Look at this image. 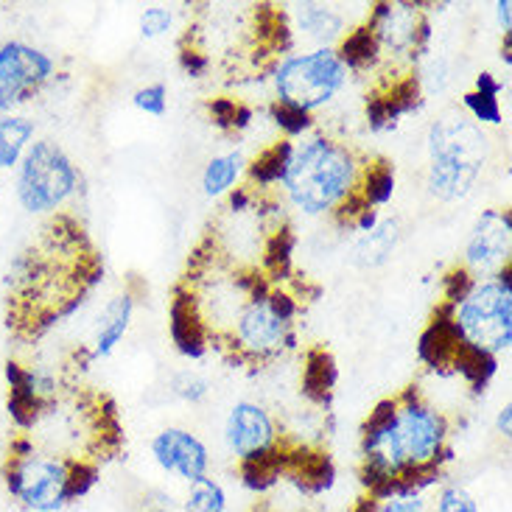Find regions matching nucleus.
Returning a JSON list of instances; mask_svg holds the SVG:
<instances>
[{"label": "nucleus", "mask_w": 512, "mask_h": 512, "mask_svg": "<svg viewBox=\"0 0 512 512\" xmlns=\"http://www.w3.org/2000/svg\"><path fill=\"white\" fill-rule=\"evenodd\" d=\"M454 426L417 387L384 398L359 431V482L367 496L389 490H434L454 459Z\"/></svg>", "instance_id": "obj_1"}, {"label": "nucleus", "mask_w": 512, "mask_h": 512, "mask_svg": "<svg viewBox=\"0 0 512 512\" xmlns=\"http://www.w3.org/2000/svg\"><path fill=\"white\" fill-rule=\"evenodd\" d=\"M101 272L104 263L82 224L54 213L9 269V331L17 339H40L84 303Z\"/></svg>", "instance_id": "obj_2"}, {"label": "nucleus", "mask_w": 512, "mask_h": 512, "mask_svg": "<svg viewBox=\"0 0 512 512\" xmlns=\"http://www.w3.org/2000/svg\"><path fill=\"white\" fill-rule=\"evenodd\" d=\"M101 479V465L59 457L14 431L3 445L0 482L28 512H59L84 499Z\"/></svg>", "instance_id": "obj_3"}, {"label": "nucleus", "mask_w": 512, "mask_h": 512, "mask_svg": "<svg viewBox=\"0 0 512 512\" xmlns=\"http://www.w3.org/2000/svg\"><path fill=\"white\" fill-rule=\"evenodd\" d=\"M367 154L331 135L294 140L286 177L280 182L283 202L305 216H333L359 191Z\"/></svg>", "instance_id": "obj_4"}, {"label": "nucleus", "mask_w": 512, "mask_h": 512, "mask_svg": "<svg viewBox=\"0 0 512 512\" xmlns=\"http://www.w3.org/2000/svg\"><path fill=\"white\" fill-rule=\"evenodd\" d=\"M490 160V138L462 110L443 112L429 129L426 188L440 202H459L471 194Z\"/></svg>", "instance_id": "obj_5"}, {"label": "nucleus", "mask_w": 512, "mask_h": 512, "mask_svg": "<svg viewBox=\"0 0 512 512\" xmlns=\"http://www.w3.org/2000/svg\"><path fill=\"white\" fill-rule=\"evenodd\" d=\"M512 266L479 280L473 291L454 305V328L468 347L499 359L512 345Z\"/></svg>", "instance_id": "obj_6"}, {"label": "nucleus", "mask_w": 512, "mask_h": 512, "mask_svg": "<svg viewBox=\"0 0 512 512\" xmlns=\"http://www.w3.org/2000/svg\"><path fill=\"white\" fill-rule=\"evenodd\" d=\"M14 188H17V202L26 213L54 216L68 205L70 196L76 194L79 171L59 143L48 138L34 140L17 166Z\"/></svg>", "instance_id": "obj_7"}, {"label": "nucleus", "mask_w": 512, "mask_h": 512, "mask_svg": "<svg viewBox=\"0 0 512 512\" xmlns=\"http://www.w3.org/2000/svg\"><path fill=\"white\" fill-rule=\"evenodd\" d=\"M350 73L342 65L336 48H314L305 54H291L275 65L277 101L317 118L333 98L347 87Z\"/></svg>", "instance_id": "obj_8"}, {"label": "nucleus", "mask_w": 512, "mask_h": 512, "mask_svg": "<svg viewBox=\"0 0 512 512\" xmlns=\"http://www.w3.org/2000/svg\"><path fill=\"white\" fill-rule=\"evenodd\" d=\"M269 289L266 286L258 294H252L244 303L241 314L233 322L230 333L224 336L213 350L222 353V359L230 364H247V367H263L269 361L280 359L289 347L297 345L294 325L283 322L269 305Z\"/></svg>", "instance_id": "obj_9"}, {"label": "nucleus", "mask_w": 512, "mask_h": 512, "mask_svg": "<svg viewBox=\"0 0 512 512\" xmlns=\"http://www.w3.org/2000/svg\"><path fill=\"white\" fill-rule=\"evenodd\" d=\"M56 62L23 40L0 42V115H12L54 79Z\"/></svg>", "instance_id": "obj_10"}, {"label": "nucleus", "mask_w": 512, "mask_h": 512, "mask_svg": "<svg viewBox=\"0 0 512 512\" xmlns=\"http://www.w3.org/2000/svg\"><path fill=\"white\" fill-rule=\"evenodd\" d=\"M283 440L277 420L261 403L238 401L224 420V445L238 465H250L269 457Z\"/></svg>", "instance_id": "obj_11"}, {"label": "nucleus", "mask_w": 512, "mask_h": 512, "mask_svg": "<svg viewBox=\"0 0 512 512\" xmlns=\"http://www.w3.org/2000/svg\"><path fill=\"white\" fill-rule=\"evenodd\" d=\"M510 238L512 219L507 208L485 210L476 224H473L468 247H465V261L462 266L471 272L476 280L499 275L504 266H510Z\"/></svg>", "instance_id": "obj_12"}, {"label": "nucleus", "mask_w": 512, "mask_h": 512, "mask_svg": "<svg viewBox=\"0 0 512 512\" xmlns=\"http://www.w3.org/2000/svg\"><path fill=\"white\" fill-rule=\"evenodd\" d=\"M152 457L160 465V471L168 476H177L182 482H196L208 476L210 451L196 434L177 426H168L160 434H154Z\"/></svg>", "instance_id": "obj_13"}, {"label": "nucleus", "mask_w": 512, "mask_h": 512, "mask_svg": "<svg viewBox=\"0 0 512 512\" xmlns=\"http://www.w3.org/2000/svg\"><path fill=\"white\" fill-rule=\"evenodd\" d=\"M168 331H171V342L180 350L185 359H205L210 353V336L205 322L196 311L191 291L182 283L174 286V297H171V308H168Z\"/></svg>", "instance_id": "obj_14"}, {"label": "nucleus", "mask_w": 512, "mask_h": 512, "mask_svg": "<svg viewBox=\"0 0 512 512\" xmlns=\"http://www.w3.org/2000/svg\"><path fill=\"white\" fill-rule=\"evenodd\" d=\"M451 314H454L451 305L437 303L429 325L423 328L420 339H417V356L434 373H451L454 356H457L459 345H462Z\"/></svg>", "instance_id": "obj_15"}, {"label": "nucleus", "mask_w": 512, "mask_h": 512, "mask_svg": "<svg viewBox=\"0 0 512 512\" xmlns=\"http://www.w3.org/2000/svg\"><path fill=\"white\" fill-rule=\"evenodd\" d=\"M291 152H294V140L280 138L275 143H269L247 166L241 185H247V188L258 191V194H275L283 177H286Z\"/></svg>", "instance_id": "obj_16"}, {"label": "nucleus", "mask_w": 512, "mask_h": 512, "mask_svg": "<svg viewBox=\"0 0 512 512\" xmlns=\"http://www.w3.org/2000/svg\"><path fill=\"white\" fill-rule=\"evenodd\" d=\"M135 314V294H115L107 308L101 311L96 325V339H93V359H107L118 342L124 339L129 331V322Z\"/></svg>", "instance_id": "obj_17"}, {"label": "nucleus", "mask_w": 512, "mask_h": 512, "mask_svg": "<svg viewBox=\"0 0 512 512\" xmlns=\"http://www.w3.org/2000/svg\"><path fill=\"white\" fill-rule=\"evenodd\" d=\"M339 381L336 361L325 347H311L305 353L303 367V398L317 409H328L333 401V389Z\"/></svg>", "instance_id": "obj_18"}, {"label": "nucleus", "mask_w": 512, "mask_h": 512, "mask_svg": "<svg viewBox=\"0 0 512 512\" xmlns=\"http://www.w3.org/2000/svg\"><path fill=\"white\" fill-rule=\"evenodd\" d=\"M291 31H303L308 40L317 42V48H333V42L345 37V17L333 6L303 3L297 6V26H291Z\"/></svg>", "instance_id": "obj_19"}, {"label": "nucleus", "mask_w": 512, "mask_h": 512, "mask_svg": "<svg viewBox=\"0 0 512 512\" xmlns=\"http://www.w3.org/2000/svg\"><path fill=\"white\" fill-rule=\"evenodd\" d=\"M401 238V224L398 219H378L373 230L361 233L356 247H353V263L361 269H375L381 263H387V258L398 247Z\"/></svg>", "instance_id": "obj_20"}, {"label": "nucleus", "mask_w": 512, "mask_h": 512, "mask_svg": "<svg viewBox=\"0 0 512 512\" xmlns=\"http://www.w3.org/2000/svg\"><path fill=\"white\" fill-rule=\"evenodd\" d=\"M34 140V121L26 115H0V174L20 166Z\"/></svg>", "instance_id": "obj_21"}, {"label": "nucleus", "mask_w": 512, "mask_h": 512, "mask_svg": "<svg viewBox=\"0 0 512 512\" xmlns=\"http://www.w3.org/2000/svg\"><path fill=\"white\" fill-rule=\"evenodd\" d=\"M356 196L364 202V208L370 210H381L395 196V166L387 157H370L367 160Z\"/></svg>", "instance_id": "obj_22"}, {"label": "nucleus", "mask_w": 512, "mask_h": 512, "mask_svg": "<svg viewBox=\"0 0 512 512\" xmlns=\"http://www.w3.org/2000/svg\"><path fill=\"white\" fill-rule=\"evenodd\" d=\"M496 370H499V359L496 356H487V353L476 350V347H468L465 342L459 345L454 364H451V373L459 375L476 395L485 392L487 384L493 381Z\"/></svg>", "instance_id": "obj_23"}, {"label": "nucleus", "mask_w": 512, "mask_h": 512, "mask_svg": "<svg viewBox=\"0 0 512 512\" xmlns=\"http://www.w3.org/2000/svg\"><path fill=\"white\" fill-rule=\"evenodd\" d=\"M244 171H247V163H244L241 154H219V157H213L208 163V168H205V174H202V188H205V194H208L210 199L233 194L238 188V182H241V177H244Z\"/></svg>", "instance_id": "obj_24"}, {"label": "nucleus", "mask_w": 512, "mask_h": 512, "mask_svg": "<svg viewBox=\"0 0 512 512\" xmlns=\"http://www.w3.org/2000/svg\"><path fill=\"white\" fill-rule=\"evenodd\" d=\"M258 499L261 501H255L250 512H328L322 507L319 496H308L291 485L272 487Z\"/></svg>", "instance_id": "obj_25"}, {"label": "nucleus", "mask_w": 512, "mask_h": 512, "mask_svg": "<svg viewBox=\"0 0 512 512\" xmlns=\"http://www.w3.org/2000/svg\"><path fill=\"white\" fill-rule=\"evenodd\" d=\"M182 512H227V490L216 479L202 476L188 485Z\"/></svg>", "instance_id": "obj_26"}, {"label": "nucleus", "mask_w": 512, "mask_h": 512, "mask_svg": "<svg viewBox=\"0 0 512 512\" xmlns=\"http://www.w3.org/2000/svg\"><path fill=\"white\" fill-rule=\"evenodd\" d=\"M269 118L275 121V126L283 132V138L286 140L305 138V135H311L314 126H317V118H314V115L297 110V107H291V104H283V101H277V98L269 104Z\"/></svg>", "instance_id": "obj_27"}, {"label": "nucleus", "mask_w": 512, "mask_h": 512, "mask_svg": "<svg viewBox=\"0 0 512 512\" xmlns=\"http://www.w3.org/2000/svg\"><path fill=\"white\" fill-rule=\"evenodd\" d=\"M210 121L219 126L222 132H241L247 129L252 121V107H247L244 101L238 98H213L208 104Z\"/></svg>", "instance_id": "obj_28"}, {"label": "nucleus", "mask_w": 512, "mask_h": 512, "mask_svg": "<svg viewBox=\"0 0 512 512\" xmlns=\"http://www.w3.org/2000/svg\"><path fill=\"white\" fill-rule=\"evenodd\" d=\"M462 112L471 118L473 124L482 126V129H485V126L501 124L499 96H493V93H479V90L465 93V98H462Z\"/></svg>", "instance_id": "obj_29"}, {"label": "nucleus", "mask_w": 512, "mask_h": 512, "mask_svg": "<svg viewBox=\"0 0 512 512\" xmlns=\"http://www.w3.org/2000/svg\"><path fill=\"white\" fill-rule=\"evenodd\" d=\"M476 283H479V280H476V277H473L462 263L451 266V269L443 275V280H440V291H443V300H440V303L454 308V305H459L465 297H468V294H471Z\"/></svg>", "instance_id": "obj_30"}, {"label": "nucleus", "mask_w": 512, "mask_h": 512, "mask_svg": "<svg viewBox=\"0 0 512 512\" xmlns=\"http://www.w3.org/2000/svg\"><path fill=\"white\" fill-rule=\"evenodd\" d=\"M171 392L188 403H202L208 398L210 384L205 375L194 373V370H182L171 378Z\"/></svg>", "instance_id": "obj_31"}, {"label": "nucleus", "mask_w": 512, "mask_h": 512, "mask_svg": "<svg viewBox=\"0 0 512 512\" xmlns=\"http://www.w3.org/2000/svg\"><path fill=\"white\" fill-rule=\"evenodd\" d=\"M132 104H135L140 112H146V115L163 118L168 110L166 84L157 82V84H146V87H140L138 93H135V98H132Z\"/></svg>", "instance_id": "obj_32"}, {"label": "nucleus", "mask_w": 512, "mask_h": 512, "mask_svg": "<svg viewBox=\"0 0 512 512\" xmlns=\"http://www.w3.org/2000/svg\"><path fill=\"white\" fill-rule=\"evenodd\" d=\"M437 512H479V504L473 499L471 493L465 487L459 485H448L440 490L437 496Z\"/></svg>", "instance_id": "obj_33"}, {"label": "nucleus", "mask_w": 512, "mask_h": 512, "mask_svg": "<svg viewBox=\"0 0 512 512\" xmlns=\"http://www.w3.org/2000/svg\"><path fill=\"white\" fill-rule=\"evenodd\" d=\"M171 23H174V17H171L166 6H149L146 12L140 14V34L146 40H157V37L171 31Z\"/></svg>", "instance_id": "obj_34"}, {"label": "nucleus", "mask_w": 512, "mask_h": 512, "mask_svg": "<svg viewBox=\"0 0 512 512\" xmlns=\"http://www.w3.org/2000/svg\"><path fill=\"white\" fill-rule=\"evenodd\" d=\"M473 90H479V93H493V96H501V90H504V84L493 76V73H479L476 76V87Z\"/></svg>", "instance_id": "obj_35"}, {"label": "nucleus", "mask_w": 512, "mask_h": 512, "mask_svg": "<svg viewBox=\"0 0 512 512\" xmlns=\"http://www.w3.org/2000/svg\"><path fill=\"white\" fill-rule=\"evenodd\" d=\"M510 9H512V3L510 0H499L496 3V17H499V26L504 34H510Z\"/></svg>", "instance_id": "obj_36"}, {"label": "nucleus", "mask_w": 512, "mask_h": 512, "mask_svg": "<svg viewBox=\"0 0 512 512\" xmlns=\"http://www.w3.org/2000/svg\"><path fill=\"white\" fill-rule=\"evenodd\" d=\"M510 423H512V406L507 403L504 409L499 412V417H496V431H499L501 437H510Z\"/></svg>", "instance_id": "obj_37"}, {"label": "nucleus", "mask_w": 512, "mask_h": 512, "mask_svg": "<svg viewBox=\"0 0 512 512\" xmlns=\"http://www.w3.org/2000/svg\"><path fill=\"white\" fill-rule=\"evenodd\" d=\"M143 512H174V510H168V507H163V504H160V507H146Z\"/></svg>", "instance_id": "obj_38"}, {"label": "nucleus", "mask_w": 512, "mask_h": 512, "mask_svg": "<svg viewBox=\"0 0 512 512\" xmlns=\"http://www.w3.org/2000/svg\"><path fill=\"white\" fill-rule=\"evenodd\" d=\"M3 445H6V443H0V459H3Z\"/></svg>", "instance_id": "obj_39"}]
</instances>
